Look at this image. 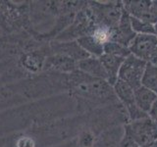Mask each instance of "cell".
<instances>
[{
    "label": "cell",
    "mask_w": 157,
    "mask_h": 147,
    "mask_svg": "<svg viewBox=\"0 0 157 147\" xmlns=\"http://www.w3.org/2000/svg\"><path fill=\"white\" fill-rule=\"evenodd\" d=\"M125 134L139 147H145L157 139V122L148 116L142 119L129 122L125 126Z\"/></svg>",
    "instance_id": "cell-1"
},
{
    "label": "cell",
    "mask_w": 157,
    "mask_h": 147,
    "mask_svg": "<svg viewBox=\"0 0 157 147\" xmlns=\"http://www.w3.org/2000/svg\"><path fill=\"white\" fill-rule=\"evenodd\" d=\"M95 10L92 11V19L96 26L104 27L113 29L119 24L121 17L124 12L123 2H95Z\"/></svg>",
    "instance_id": "cell-2"
},
{
    "label": "cell",
    "mask_w": 157,
    "mask_h": 147,
    "mask_svg": "<svg viewBox=\"0 0 157 147\" xmlns=\"http://www.w3.org/2000/svg\"><path fill=\"white\" fill-rule=\"evenodd\" d=\"M116 98L121 102L122 106L124 107L125 112L128 116L129 122L136 121L142 118L148 117V115L142 112L136 104L134 89L128 85L126 82L118 78L115 85L112 86Z\"/></svg>",
    "instance_id": "cell-3"
},
{
    "label": "cell",
    "mask_w": 157,
    "mask_h": 147,
    "mask_svg": "<svg viewBox=\"0 0 157 147\" xmlns=\"http://www.w3.org/2000/svg\"><path fill=\"white\" fill-rule=\"evenodd\" d=\"M146 65V62L130 54L122 64L118 73V78L126 82L135 90L141 86V81Z\"/></svg>",
    "instance_id": "cell-4"
},
{
    "label": "cell",
    "mask_w": 157,
    "mask_h": 147,
    "mask_svg": "<svg viewBox=\"0 0 157 147\" xmlns=\"http://www.w3.org/2000/svg\"><path fill=\"white\" fill-rule=\"evenodd\" d=\"M125 11L131 17L139 19L140 21L150 24H157V10L153 6V2L148 0H139V1H122Z\"/></svg>",
    "instance_id": "cell-5"
},
{
    "label": "cell",
    "mask_w": 157,
    "mask_h": 147,
    "mask_svg": "<svg viewBox=\"0 0 157 147\" xmlns=\"http://www.w3.org/2000/svg\"><path fill=\"white\" fill-rule=\"evenodd\" d=\"M129 50L136 58L148 63L157 50L155 34H136L129 45Z\"/></svg>",
    "instance_id": "cell-6"
},
{
    "label": "cell",
    "mask_w": 157,
    "mask_h": 147,
    "mask_svg": "<svg viewBox=\"0 0 157 147\" xmlns=\"http://www.w3.org/2000/svg\"><path fill=\"white\" fill-rule=\"evenodd\" d=\"M136 33L134 32L131 24V16L125 10L117 27L111 29V41L121 44L129 48V45L135 38Z\"/></svg>",
    "instance_id": "cell-7"
},
{
    "label": "cell",
    "mask_w": 157,
    "mask_h": 147,
    "mask_svg": "<svg viewBox=\"0 0 157 147\" xmlns=\"http://www.w3.org/2000/svg\"><path fill=\"white\" fill-rule=\"evenodd\" d=\"M125 59L126 58H121L104 53L99 57V60L107 74V82L111 86L114 85L118 80V73H119V70Z\"/></svg>",
    "instance_id": "cell-8"
},
{
    "label": "cell",
    "mask_w": 157,
    "mask_h": 147,
    "mask_svg": "<svg viewBox=\"0 0 157 147\" xmlns=\"http://www.w3.org/2000/svg\"><path fill=\"white\" fill-rule=\"evenodd\" d=\"M78 67L86 75L91 77L105 80L107 81V74L104 70V67H103L99 60V58L90 56L88 58L78 61Z\"/></svg>",
    "instance_id": "cell-9"
},
{
    "label": "cell",
    "mask_w": 157,
    "mask_h": 147,
    "mask_svg": "<svg viewBox=\"0 0 157 147\" xmlns=\"http://www.w3.org/2000/svg\"><path fill=\"white\" fill-rule=\"evenodd\" d=\"M134 93L136 106L142 112H144L145 114L148 115L152 106H153L155 101L157 100V94H155L153 91L149 90L148 88L142 85L135 89Z\"/></svg>",
    "instance_id": "cell-10"
},
{
    "label": "cell",
    "mask_w": 157,
    "mask_h": 147,
    "mask_svg": "<svg viewBox=\"0 0 157 147\" xmlns=\"http://www.w3.org/2000/svg\"><path fill=\"white\" fill-rule=\"evenodd\" d=\"M77 42L87 54H90V56L99 58L104 53V51H103V45L98 42L90 34L80 37Z\"/></svg>",
    "instance_id": "cell-11"
},
{
    "label": "cell",
    "mask_w": 157,
    "mask_h": 147,
    "mask_svg": "<svg viewBox=\"0 0 157 147\" xmlns=\"http://www.w3.org/2000/svg\"><path fill=\"white\" fill-rule=\"evenodd\" d=\"M141 85L157 94V66L147 64L142 77Z\"/></svg>",
    "instance_id": "cell-12"
},
{
    "label": "cell",
    "mask_w": 157,
    "mask_h": 147,
    "mask_svg": "<svg viewBox=\"0 0 157 147\" xmlns=\"http://www.w3.org/2000/svg\"><path fill=\"white\" fill-rule=\"evenodd\" d=\"M103 51H104V54H109V55L121 58H127L131 54L129 48L114 41H109L105 43L104 46H103Z\"/></svg>",
    "instance_id": "cell-13"
},
{
    "label": "cell",
    "mask_w": 157,
    "mask_h": 147,
    "mask_svg": "<svg viewBox=\"0 0 157 147\" xmlns=\"http://www.w3.org/2000/svg\"><path fill=\"white\" fill-rule=\"evenodd\" d=\"M131 24L132 29L136 34H155L153 24H150L132 17H131Z\"/></svg>",
    "instance_id": "cell-14"
},
{
    "label": "cell",
    "mask_w": 157,
    "mask_h": 147,
    "mask_svg": "<svg viewBox=\"0 0 157 147\" xmlns=\"http://www.w3.org/2000/svg\"><path fill=\"white\" fill-rule=\"evenodd\" d=\"M117 147H139V146H137L127 134H124V136L122 137L120 143L117 145Z\"/></svg>",
    "instance_id": "cell-15"
},
{
    "label": "cell",
    "mask_w": 157,
    "mask_h": 147,
    "mask_svg": "<svg viewBox=\"0 0 157 147\" xmlns=\"http://www.w3.org/2000/svg\"><path fill=\"white\" fill-rule=\"evenodd\" d=\"M148 116L151 118L152 120H154V121L157 122V100L155 101V103L153 104V106H152V108H151V110H150V112H149Z\"/></svg>",
    "instance_id": "cell-16"
},
{
    "label": "cell",
    "mask_w": 157,
    "mask_h": 147,
    "mask_svg": "<svg viewBox=\"0 0 157 147\" xmlns=\"http://www.w3.org/2000/svg\"><path fill=\"white\" fill-rule=\"evenodd\" d=\"M145 147H157V139L153 140L152 142H150L149 144H147Z\"/></svg>",
    "instance_id": "cell-17"
},
{
    "label": "cell",
    "mask_w": 157,
    "mask_h": 147,
    "mask_svg": "<svg viewBox=\"0 0 157 147\" xmlns=\"http://www.w3.org/2000/svg\"><path fill=\"white\" fill-rule=\"evenodd\" d=\"M152 2H153V6H154V8L157 10V1L155 0V1H152Z\"/></svg>",
    "instance_id": "cell-18"
}]
</instances>
